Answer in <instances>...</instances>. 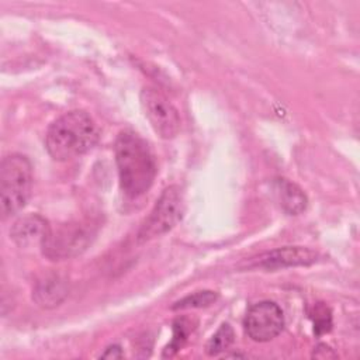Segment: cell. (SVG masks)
I'll return each instance as SVG.
<instances>
[{
    "mask_svg": "<svg viewBox=\"0 0 360 360\" xmlns=\"http://www.w3.org/2000/svg\"><path fill=\"white\" fill-rule=\"evenodd\" d=\"M114 150L122 193L129 198L148 193L156 176V162L148 142L139 134L124 129L115 139Z\"/></svg>",
    "mask_w": 360,
    "mask_h": 360,
    "instance_id": "cell-1",
    "label": "cell"
},
{
    "mask_svg": "<svg viewBox=\"0 0 360 360\" xmlns=\"http://www.w3.org/2000/svg\"><path fill=\"white\" fill-rule=\"evenodd\" d=\"M100 131L94 120L82 110L58 117L48 128L45 148L55 160L65 162L89 152L98 141Z\"/></svg>",
    "mask_w": 360,
    "mask_h": 360,
    "instance_id": "cell-2",
    "label": "cell"
},
{
    "mask_svg": "<svg viewBox=\"0 0 360 360\" xmlns=\"http://www.w3.org/2000/svg\"><path fill=\"white\" fill-rule=\"evenodd\" d=\"M32 187V165L20 153L3 158L0 165V210L3 218L17 214L27 204Z\"/></svg>",
    "mask_w": 360,
    "mask_h": 360,
    "instance_id": "cell-3",
    "label": "cell"
},
{
    "mask_svg": "<svg viewBox=\"0 0 360 360\" xmlns=\"http://www.w3.org/2000/svg\"><path fill=\"white\" fill-rule=\"evenodd\" d=\"M184 200L179 186H169L163 190L150 214L138 231V242L145 243L173 229L183 218Z\"/></svg>",
    "mask_w": 360,
    "mask_h": 360,
    "instance_id": "cell-4",
    "label": "cell"
},
{
    "mask_svg": "<svg viewBox=\"0 0 360 360\" xmlns=\"http://www.w3.org/2000/svg\"><path fill=\"white\" fill-rule=\"evenodd\" d=\"M93 231L89 224L68 222L49 229L41 250L51 260H63L83 253L91 243Z\"/></svg>",
    "mask_w": 360,
    "mask_h": 360,
    "instance_id": "cell-5",
    "label": "cell"
},
{
    "mask_svg": "<svg viewBox=\"0 0 360 360\" xmlns=\"http://www.w3.org/2000/svg\"><path fill=\"white\" fill-rule=\"evenodd\" d=\"M141 107L153 131L163 139H172L179 134L180 117L170 100L155 87H143Z\"/></svg>",
    "mask_w": 360,
    "mask_h": 360,
    "instance_id": "cell-6",
    "label": "cell"
},
{
    "mask_svg": "<svg viewBox=\"0 0 360 360\" xmlns=\"http://www.w3.org/2000/svg\"><path fill=\"white\" fill-rule=\"evenodd\" d=\"M284 328L281 308L273 301H260L250 307L245 316L246 335L255 342H269Z\"/></svg>",
    "mask_w": 360,
    "mask_h": 360,
    "instance_id": "cell-7",
    "label": "cell"
},
{
    "mask_svg": "<svg viewBox=\"0 0 360 360\" xmlns=\"http://www.w3.org/2000/svg\"><path fill=\"white\" fill-rule=\"evenodd\" d=\"M318 260V253L304 246H284L260 255L250 262V267L278 270L295 266H309Z\"/></svg>",
    "mask_w": 360,
    "mask_h": 360,
    "instance_id": "cell-8",
    "label": "cell"
},
{
    "mask_svg": "<svg viewBox=\"0 0 360 360\" xmlns=\"http://www.w3.org/2000/svg\"><path fill=\"white\" fill-rule=\"evenodd\" d=\"M49 229L51 225L44 217L38 214H30L18 218L14 222L10 231V236L13 242L20 248H41L49 233Z\"/></svg>",
    "mask_w": 360,
    "mask_h": 360,
    "instance_id": "cell-9",
    "label": "cell"
},
{
    "mask_svg": "<svg viewBox=\"0 0 360 360\" xmlns=\"http://www.w3.org/2000/svg\"><path fill=\"white\" fill-rule=\"evenodd\" d=\"M68 280L59 274H48L37 281L32 290V300L42 308L58 307L68 295Z\"/></svg>",
    "mask_w": 360,
    "mask_h": 360,
    "instance_id": "cell-10",
    "label": "cell"
},
{
    "mask_svg": "<svg viewBox=\"0 0 360 360\" xmlns=\"http://www.w3.org/2000/svg\"><path fill=\"white\" fill-rule=\"evenodd\" d=\"M276 190L278 201L287 214L298 215L307 208V195L295 183L287 179H277Z\"/></svg>",
    "mask_w": 360,
    "mask_h": 360,
    "instance_id": "cell-11",
    "label": "cell"
},
{
    "mask_svg": "<svg viewBox=\"0 0 360 360\" xmlns=\"http://www.w3.org/2000/svg\"><path fill=\"white\" fill-rule=\"evenodd\" d=\"M235 333L229 323H222L219 329L211 336V339L205 345V352L208 356H217L221 352L226 350L233 342Z\"/></svg>",
    "mask_w": 360,
    "mask_h": 360,
    "instance_id": "cell-12",
    "label": "cell"
},
{
    "mask_svg": "<svg viewBox=\"0 0 360 360\" xmlns=\"http://www.w3.org/2000/svg\"><path fill=\"white\" fill-rule=\"evenodd\" d=\"M218 300V294L211 290H204V291H197L193 294L186 295L184 298L176 301L172 305V309H188V308H204L210 307Z\"/></svg>",
    "mask_w": 360,
    "mask_h": 360,
    "instance_id": "cell-13",
    "label": "cell"
},
{
    "mask_svg": "<svg viewBox=\"0 0 360 360\" xmlns=\"http://www.w3.org/2000/svg\"><path fill=\"white\" fill-rule=\"evenodd\" d=\"M193 330V325L188 319L181 318L177 319L173 323V339L172 342L165 347L163 352V357H170L173 354H176V352L180 350V347L184 345V342L187 340V336L190 335V332Z\"/></svg>",
    "mask_w": 360,
    "mask_h": 360,
    "instance_id": "cell-14",
    "label": "cell"
},
{
    "mask_svg": "<svg viewBox=\"0 0 360 360\" xmlns=\"http://www.w3.org/2000/svg\"><path fill=\"white\" fill-rule=\"evenodd\" d=\"M312 318H314V330H315V333L318 336L330 330V328H332V316H330L329 309L322 302H319L315 307V312H314Z\"/></svg>",
    "mask_w": 360,
    "mask_h": 360,
    "instance_id": "cell-15",
    "label": "cell"
},
{
    "mask_svg": "<svg viewBox=\"0 0 360 360\" xmlns=\"http://www.w3.org/2000/svg\"><path fill=\"white\" fill-rule=\"evenodd\" d=\"M122 356H124V353H122L121 347L117 346V345H114V346L107 347L105 352L101 353L100 357H103V359H121Z\"/></svg>",
    "mask_w": 360,
    "mask_h": 360,
    "instance_id": "cell-16",
    "label": "cell"
}]
</instances>
